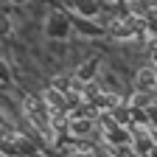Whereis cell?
<instances>
[{"mask_svg":"<svg viewBox=\"0 0 157 157\" xmlns=\"http://www.w3.org/2000/svg\"><path fill=\"white\" fill-rule=\"evenodd\" d=\"M135 87H137V93H143V95L154 93V90H157V70H154V67L137 70V76H135Z\"/></svg>","mask_w":157,"mask_h":157,"instance_id":"cell-1","label":"cell"},{"mask_svg":"<svg viewBox=\"0 0 157 157\" xmlns=\"http://www.w3.org/2000/svg\"><path fill=\"white\" fill-rule=\"evenodd\" d=\"M95 67H98V59H87V62L78 67L76 73V82H82V84H90V78L95 76Z\"/></svg>","mask_w":157,"mask_h":157,"instance_id":"cell-2","label":"cell"},{"mask_svg":"<svg viewBox=\"0 0 157 157\" xmlns=\"http://www.w3.org/2000/svg\"><path fill=\"white\" fill-rule=\"evenodd\" d=\"M67 126H70V132H73V135H78V137H82V135H87V132L93 129V121H87V118H78V115H76Z\"/></svg>","mask_w":157,"mask_h":157,"instance_id":"cell-3","label":"cell"},{"mask_svg":"<svg viewBox=\"0 0 157 157\" xmlns=\"http://www.w3.org/2000/svg\"><path fill=\"white\" fill-rule=\"evenodd\" d=\"M76 9L82 11L84 17H95V14H98V3H93V0H78Z\"/></svg>","mask_w":157,"mask_h":157,"instance_id":"cell-4","label":"cell"},{"mask_svg":"<svg viewBox=\"0 0 157 157\" xmlns=\"http://www.w3.org/2000/svg\"><path fill=\"white\" fill-rule=\"evenodd\" d=\"M109 140L112 143H126L129 137H126V132H124V126H115L112 132H109Z\"/></svg>","mask_w":157,"mask_h":157,"instance_id":"cell-5","label":"cell"},{"mask_svg":"<svg viewBox=\"0 0 157 157\" xmlns=\"http://www.w3.org/2000/svg\"><path fill=\"white\" fill-rule=\"evenodd\" d=\"M11 34V20L6 14H0V36H9Z\"/></svg>","mask_w":157,"mask_h":157,"instance_id":"cell-6","label":"cell"},{"mask_svg":"<svg viewBox=\"0 0 157 157\" xmlns=\"http://www.w3.org/2000/svg\"><path fill=\"white\" fill-rule=\"evenodd\" d=\"M0 78H3V82H9V70H6L3 62H0Z\"/></svg>","mask_w":157,"mask_h":157,"instance_id":"cell-7","label":"cell"}]
</instances>
